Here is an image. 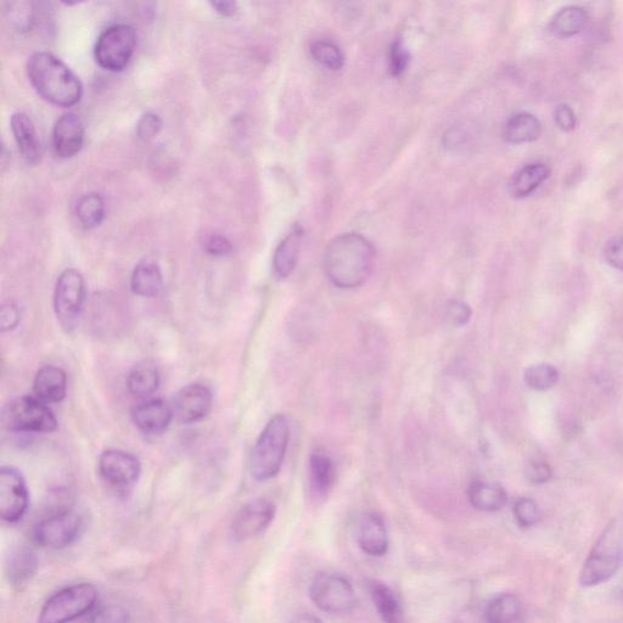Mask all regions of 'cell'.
Returning a JSON list of instances; mask_svg holds the SVG:
<instances>
[{
    "mask_svg": "<svg viewBox=\"0 0 623 623\" xmlns=\"http://www.w3.org/2000/svg\"><path fill=\"white\" fill-rule=\"evenodd\" d=\"M588 21L587 11L577 5H569L560 9L550 22V31L555 36L568 38L578 35L586 27Z\"/></svg>",
    "mask_w": 623,
    "mask_h": 623,
    "instance_id": "f1b7e54d",
    "label": "cell"
},
{
    "mask_svg": "<svg viewBox=\"0 0 623 623\" xmlns=\"http://www.w3.org/2000/svg\"><path fill=\"white\" fill-rule=\"evenodd\" d=\"M213 395L209 387L202 384L184 386L173 398L172 407L175 419L181 424L201 422L210 414Z\"/></svg>",
    "mask_w": 623,
    "mask_h": 623,
    "instance_id": "5bb4252c",
    "label": "cell"
},
{
    "mask_svg": "<svg viewBox=\"0 0 623 623\" xmlns=\"http://www.w3.org/2000/svg\"><path fill=\"white\" fill-rule=\"evenodd\" d=\"M523 613V603L518 596L502 593L488 603L485 617L488 623H516Z\"/></svg>",
    "mask_w": 623,
    "mask_h": 623,
    "instance_id": "83f0119b",
    "label": "cell"
},
{
    "mask_svg": "<svg viewBox=\"0 0 623 623\" xmlns=\"http://www.w3.org/2000/svg\"><path fill=\"white\" fill-rule=\"evenodd\" d=\"M289 440V420L283 414L275 415L252 448L250 471L256 481H268L279 474L288 451Z\"/></svg>",
    "mask_w": 623,
    "mask_h": 623,
    "instance_id": "3957f363",
    "label": "cell"
},
{
    "mask_svg": "<svg viewBox=\"0 0 623 623\" xmlns=\"http://www.w3.org/2000/svg\"><path fill=\"white\" fill-rule=\"evenodd\" d=\"M369 589L375 608L385 623H406L401 604L389 586L374 581L370 583Z\"/></svg>",
    "mask_w": 623,
    "mask_h": 623,
    "instance_id": "4316f807",
    "label": "cell"
},
{
    "mask_svg": "<svg viewBox=\"0 0 623 623\" xmlns=\"http://www.w3.org/2000/svg\"><path fill=\"white\" fill-rule=\"evenodd\" d=\"M310 476L314 490L325 495L333 487L335 481V465L333 460L322 453H314L310 457Z\"/></svg>",
    "mask_w": 623,
    "mask_h": 623,
    "instance_id": "f546056e",
    "label": "cell"
},
{
    "mask_svg": "<svg viewBox=\"0 0 623 623\" xmlns=\"http://www.w3.org/2000/svg\"><path fill=\"white\" fill-rule=\"evenodd\" d=\"M82 515L70 504H59L42 516L31 529V540L47 549L71 546L83 531Z\"/></svg>",
    "mask_w": 623,
    "mask_h": 623,
    "instance_id": "5b68a950",
    "label": "cell"
},
{
    "mask_svg": "<svg viewBox=\"0 0 623 623\" xmlns=\"http://www.w3.org/2000/svg\"><path fill=\"white\" fill-rule=\"evenodd\" d=\"M604 256L611 267L623 272V237H616L605 245Z\"/></svg>",
    "mask_w": 623,
    "mask_h": 623,
    "instance_id": "b9f144b4",
    "label": "cell"
},
{
    "mask_svg": "<svg viewBox=\"0 0 623 623\" xmlns=\"http://www.w3.org/2000/svg\"><path fill=\"white\" fill-rule=\"evenodd\" d=\"M10 128L22 157L28 164L41 160V142L32 120L24 112H15L10 119Z\"/></svg>",
    "mask_w": 623,
    "mask_h": 623,
    "instance_id": "ac0fdd59",
    "label": "cell"
},
{
    "mask_svg": "<svg viewBox=\"0 0 623 623\" xmlns=\"http://www.w3.org/2000/svg\"><path fill=\"white\" fill-rule=\"evenodd\" d=\"M128 610L121 605L110 604L101 606L94 611L84 623H128Z\"/></svg>",
    "mask_w": 623,
    "mask_h": 623,
    "instance_id": "e575fe53",
    "label": "cell"
},
{
    "mask_svg": "<svg viewBox=\"0 0 623 623\" xmlns=\"http://www.w3.org/2000/svg\"><path fill=\"white\" fill-rule=\"evenodd\" d=\"M375 249L361 234L347 233L330 241L324 256L325 274L340 289H356L373 272Z\"/></svg>",
    "mask_w": 623,
    "mask_h": 623,
    "instance_id": "6da1fadb",
    "label": "cell"
},
{
    "mask_svg": "<svg viewBox=\"0 0 623 623\" xmlns=\"http://www.w3.org/2000/svg\"><path fill=\"white\" fill-rule=\"evenodd\" d=\"M5 568H7L9 582L14 586H24L36 574L38 568L36 554L26 546L15 548L8 555Z\"/></svg>",
    "mask_w": 623,
    "mask_h": 623,
    "instance_id": "cb8c5ba5",
    "label": "cell"
},
{
    "mask_svg": "<svg viewBox=\"0 0 623 623\" xmlns=\"http://www.w3.org/2000/svg\"><path fill=\"white\" fill-rule=\"evenodd\" d=\"M310 52L317 63L329 70L339 71L345 65V55L339 46L329 41H316L311 44Z\"/></svg>",
    "mask_w": 623,
    "mask_h": 623,
    "instance_id": "d6a6232c",
    "label": "cell"
},
{
    "mask_svg": "<svg viewBox=\"0 0 623 623\" xmlns=\"http://www.w3.org/2000/svg\"><path fill=\"white\" fill-rule=\"evenodd\" d=\"M213 10L216 13L222 16H234L238 13V3L237 2H226V0H222V2H211L210 3Z\"/></svg>",
    "mask_w": 623,
    "mask_h": 623,
    "instance_id": "ee69618b",
    "label": "cell"
},
{
    "mask_svg": "<svg viewBox=\"0 0 623 623\" xmlns=\"http://www.w3.org/2000/svg\"><path fill=\"white\" fill-rule=\"evenodd\" d=\"M357 542L370 557H384L389 549V535L380 515L370 513L363 516L358 524Z\"/></svg>",
    "mask_w": 623,
    "mask_h": 623,
    "instance_id": "e0dca14e",
    "label": "cell"
},
{
    "mask_svg": "<svg viewBox=\"0 0 623 623\" xmlns=\"http://www.w3.org/2000/svg\"><path fill=\"white\" fill-rule=\"evenodd\" d=\"M524 380L532 390L547 391L557 385L559 372L552 364H535L525 370Z\"/></svg>",
    "mask_w": 623,
    "mask_h": 623,
    "instance_id": "1f68e13d",
    "label": "cell"
},
{
    "mask_svg": "<svg viewBox=\"0 0 623 623\" xmlns=\"http://www.w3.org/2000/svg\"><path fill=\"white\" fill-rule=\"evenodd\" d=\"M303 229L299 224L280 241L274 252L273 267L279 278H288L295 271L301 251Z\"/></svg>",
    "mask_w": 623,
    "mask_h": 623,
    "instance_id": "ffe728a7",
    "label": "cell"
},
{
    "mask_svg": "<svg viewBox=\"0 0 623 623\" xmlns=\"http://www.w3.org/2000/svg\"><path fill=\"white\" fill-rule=\"evenodd\" d=\"M76 216L84 228L100 226L105 218V202L97 193L83 195L76 205Z\"/></svg>",
    "mask_w": 623,
    "mask_h": 623,
    "instance_id": "4dcf8cb0",
    "label": "cell"
},
{
    "mask_svg": "<svg viewBox=\"0 0 623 623\" xmlns=\"http://www.w3.org/2000/svg\"><path fill=\"white\" fill-rule=\"evenodd\" d=\"M164 288V275L159 263L153 260H143L134 267L131 277V289L134 295L140 297H156Z\"/></svg>",
    "mask_w": 623,
    "mask_h": 623,
    "instance_id": "44dd1931",
    "label": "cell"
},
{
    "mask_svg": "<svg viewBox=\"0 0 623 623\" xmlns=\"http://www.w3.org/2000/svg\"><path fill=\"white\" fill-rule=\"evenodd\" d=\"M33 392L39 400L46 403H60L67 395V375L56 366H46L38 370L33 380Z\"/></svg>",
    "mask_w": 623,
    "mask_h": 623,
    "instance_id": "d6986e66",
    "label": "cell"
},
{
    "mask_svg": "<svg viewBox=\"0 0 623 623\" xmlns=\"http://www.w3.org/2000/svg\"><path fill=\"white\" fill-rule=\"evenodd\" d=\"M525 474L527 480L537 485L546 484V482L552 479L553 475L549 465L538 459H533L530 463H527Z\"/></svg>",
    "mask_w": 623,
    "mask_h": 623,
    "instance_id": "f35d334b",
    "label": "cell"
},
{
    "mask_svg": "<svg viewBox=\"0 0 623 623\" xmlns=\"http://www.w3.org/2000/svg\"><path fill=\"white\" fill-rule=\"evenodd\" d=\"M2 423L9 431L25 434H50L59 425L48 403L36 396H21L7 404L3 409Z\"/></svg>",
    "mask_w": 623,
    "mask_h": 623,
    "instance_id": "8992f818",
    "label": "cell"
},
{
    "mask_svg": "<svg viewBox=\"0 0 623 623\" xmlns=\"http://www.w3.org/2000/svg\"><path fill=\"white\" fill-rule=\"evenodd\" d=\"M310 597L314 605L329 614L350 611L356 605V593L346 577L322 572L313 578Z\"/></svg>",
    "mask_w": 623,
    "mask_h": 623,
    "instance_id": "30bf717a",
    "label": "cell"
},
{
    "mask_svg": "<svg viewBox=\"0 0 623 623\" xmlns=\"http://www.w3.org/2000/svg\"><path fill=\"white\" fill-rule=\"evenodd\" d=\"M99 474L106 484L116 490H127L139 480L142 464L134 454L110 448L100 454Z\"/></svg>",
    "mask_w": 623,
    "mask_h": 623,
    "instance_id": "7c38bea8",
    "label": "cell"
},
{
    "mask_svg": "<svg viewBox=\"0 0 623 623\" xmlns=\"http://www.w3.org/2000/svg\"><path fill=\"white\" fill-rule=\"evenodd\" d=\"M97 600V588L89 583L63 588L43 605L37 623H69L92 611Z\"/></svg>",
    "mask_w": 623,
    "mask_h": 623,
    "instance_id": "52a82bcc",
    "label": "cell"
},
{
    "mask_svg": "<svg viewBox=\"0 0 623 623\" xmlns=\"http://www.w3.org/2000/svg\"><path fill=\"white\" fill-rule=\"evenodd\" d=\"M87 300L86 280L80 271L69 268L56 279L53 306L60 327L67 334L77 327Z\"/></svg>",
    "mask_w": 623,
    "mask_h": 623,
    "instance_id": "ba28073f",
    "label": "cell"
},
{
    "mask_svg": "<svg viewBox=\"0 0 623 623\" xmlns=\"http://www.w3.org/2000/svg\"><path fill=\"white\" fill-rule=\"evenodd\" d=\"M514 516L516 523L523 529L536 526L542 519L541 508L531 498H520L514 504Z\"/></svg>",
    "mask_w": 623,
    "mask_h": 623,
    "instance_id": "836d02e7",
    "label": "cell"
},
{
    "mask_svg": "<svg viewBox=\"0 0 623 623\" xmlns=\"http://www.w3.org/2000/svg\"><path fill=\"white\" fill-rule=\"evenodd\" d=\"M471 505L480 512H498L508 502L507 491L501 485L477 481L468 490Z\"/></svg>",
    "mask_w": 623,
    "mask_h": 623,
    "instance_id": "603a6c76",
    "label": "cell"
},
{
    "mask_svg": "<svg viewBox=\"0 0 623 623\" xmlns=\"http://www.w3.org/2000/svg\"><path fill=\"white\" fill-rule=\"evenodd\" d=\"M205 250L207 254L213 257H227L232 255L233 244L232 241L222 234H212L206 240Z\"/></svg>",
    "mask_w": 623,
    "mask_h": 623,
    "instance_id": "ab89813d",
    "label": "cell"
},
{
    "mask_svg": "<svg viewBox=\"0 0 623 623\" xmlns=\"http://www.w3.org/2000/svg\"><path fill=\"white\" fill-rule=\"evenodd\" d=\"M622 559V533L619 527L613 524L606 527L583 564L580 585L591 588L608 582L619 571Z\"/></svg>",
    "mask_w": 623,
    "mask_h": 623,
    "instance_id": "277c9868",
    "label": "cell"
},
{
    "mask_svg": "<svg viewBox=\"0 0 623 623\" xmlns=\"http://www.w3.org/2000/svg\"><path fill=\"white\" fill-rule=\"evenodd\" d=\"M471 316H473V311L467 303L453 301L447 307L446 321L452 327H464L470 322Z\"/></svg>",
    "mask_w": 623,
    "mask_h": 623,
    "instance_id": "74e56055",
    "label": "cell"
},
{
    "mask_svg": "<svg viewBox=\"0 0 623 623\" xmlns=\"http://www.w3.org/2000/svg\"><path fill=\"white\" fill-rule=\"evenodd\" d=\"M175 419L173 407L160 398H150L134 406L132 409V420L140 431L149 435H159L170 428Z\"/></svg>",
    "mask_w": 623,
    "mask_h": 623,
    "instance_id": "9a60e30c",
    "label": "cell"
},
{
    "mask_svg": "<svg viewBox=\"0 0 623 623\" xmlns=\"http://www.w3.org/2000/svg\"><path fill=\"white\" fill-rule=\"evenodd\" d=\"M550 176V168L542 162H533L520 168L509 183V193L515 199H525L535 193Z\"/></svg>",
    "mask_w": 623,
    "mask_h": 623,
    "instance_id": "7402d4cb",
    "label": "cell"
},
{
    "mask_svg": "<svg viewBox=\"0 0 623 623\" xmlns=\"http://www.w3.org/2000/svg\"><path fill=\"white\" fill-rule=\"evenodd\" d=\"M20 319L18 306L10 302L7 305H3L2 310H0V328H2L3 333L18 328Z\"/></svg>",
    "mask_w": 623,
    "mask_h": 623,
    "instance_id": "7bdbcfd3",
    "label": "cell"
},
{
    "mask_svg": "<svg viewBox=\"0 0 623 623\" xmlns=\"http://www.w3.org/2000/svg\"><path fill=\"white\" fill-rule=\"evenodd\" d=\"M28 81L47 103L71 108L83 97V84L74 71L58 56L48 52L33 53L26 65Z\"/></svg>",
    "mask_w": 623,
    "mask_h": 623,
    "instance_id": "7a4b0ae2",
    "label": "cell"
},
{
    "mask_svg": "<svg viewBox=\"0 0 623 623\" xmlns=\"http://www.w3.org/2000/svg\"><path fill=\"white\" fill-rule=\"evenodd\" d=\"M411 63V54H409L404 44L397 39L391 44L389 52V71L394 77H400L408 69Z\"/></svg>",
    "mask_w": 623,
    "mask_h": 623,
    "instance_id": "d590c367",
    "label": "cell"
},
{
    "mask_svg": "<svg viewBox=\"0 0 623 623\" xmlns=\"http://www.w3.org/2000/svg\"><path fill=\"white\" fill-rule=\"evenodd\" d=\"M275 504L267 498H258L245 504L234 516L232 536L235 541L245 542L265 532L275 518Z\"/></svg>",
    "mask_w": 623,
    "mask_h": 623,
    "instance_id": "4fadbf2b",
    "label": "cell"
},
{
    "mask_svg": "<svg viewBox=\"0 0 623 623\" xmlns=\"http://www.w3.org/2000/svg\"><path fill=\"white\" fill-rule=\"evenodd\" d=\"M555 125L563 132H572L577 126L575 111L569 105H559L554 111Z\"/></svg>",
    "mask_w": 623,
    "mask_h": 623,
    "instance_id": "60d3db41",
    "label": "cell"
},
{
    "mask_svg": "<svg viewBox=\"0 0 623 623\" xmlns=\"http://www.w3.org/2000/svg\"><path fill=\"white\" fill-rule=\"evenodd\" d=\"M460 143H463V133L454 129V131L448 132L445 137V144L447 147H458Z\"/></svg>",
    "mask_w": 623,
    "mask_h": 623,
    "instance_id": "f6af8a7d",
    "label": "cell"
},
{
    "mask_svg": "<svg viewBox=\"0 0 623 623\" xmlns=\"http://www.w3.org/2000/svg\"><path fill=\"white\" fill-rule=\"evenodd\" d=\"M161 375L159 368L151 362H143L134 367L127 375L126 385L129 394L137 397H149L159 390Z\"/></svg>",
    "mask_w": 623,
    "mask_h": 623,
    "instance_id": "484cf974",
    "label": "cell"
},
{
    "mask_svg": "<svg viewBox=\"0 0 623 623\" xmlns=\"http://www.w3.org/2000/svg\"><path fill=\"white\" fill-rule=\"evenodd\" d=\"M542 125L536 116L521 112L505 123L503 137L510 144H526L540 138Z\"/></svg>",
    "mask_w": 623,
    "mask_h": 623,
    "instance_id": "d4e9b609",
    "label": "cell"
},
{
    "mask_svg": "<svg viewBox=\"0 0 623 623\" xmlns=\"http://www.w3.org/2000/svg\"><path fill=\"white\" fill-rule=\"evenodd\" d=\"M84 126L74 112L59 117L53 129V147L61 159H72L83 148Z\"/></svg>",
    "mask_w": 623,
    "mask_h": 623,
    "instance_id": "2e32d148",
    "label": "cell"
},
{
    "mask_svg": "<svg viewBox=\"0 0 623 623\" xmlns=\"http://www.w3.org/2000/svg\"><path fill=\"white\" fill-rule=\"evenodd\" d=\"M162 126L164 123H162L159 115L155 112H147L140 117L137 123V137L144 142H149V140L159 136Z\"/></svg>",
    "mask_w": 623,
    "mask_h": 623,
    "instance_id": "8d00e7d4",
    "label": "cell"
},
{
    "mask_svg": "<svg viewBox=\"0 0 623 623\" xmlns=\"http://www.w3.org/2000/svg\"><path fill=\"white\" fill-rule=\"evenodd\" d=\"M290 623H323V621L311 614H300L293 617Z\"/></svg>",
    "mask_w": 623,
    "mask_h": 623,
    "instance_id": "bcb514c9",
    "label": "cell"
},
{
    "mask_svg": "<svg viewBox=\"0 0 623 623\" xmlns=\"http://www.w3.org/2000/svg\"><path fill=\"white\" fill-rule=\"evenodd\" d=\"M30 495L24 476L13 467L0 469V516L5 524H18L27 513Z\"/></svg>",
    "mask_w": 623,
    "mask_h": 623,
    "instance_id": "8fae6325",
    "label": "cell"
},
{
    "mask_svg": "<svg viewBox=\"0 0 623 623\" xmlns=\"http://www.w3.org/2000/svg\"><path fill=\"white\" fill-rule=\"evenodd\" d=\"M137 47V33L126 24L112 25L101 33L94 47V58L101 69L120 72L126 69Z\"/></svg>",
    "mask_w": 623,
    "mask_h": 623,
    "instance_id": "9c48e42d",
    "label": "cell"
}]
</instances>
